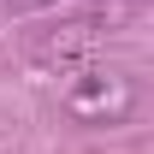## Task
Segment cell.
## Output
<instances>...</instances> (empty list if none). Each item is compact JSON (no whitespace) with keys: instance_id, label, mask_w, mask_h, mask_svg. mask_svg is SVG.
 Segmentation results:
<instances>
[{"instance_id":"obj_3","label":"cell","mask_w":154,"mask_h":154,"mask_svg":"<svg viewBox=\"0 0 154 154\" xmlns=\"http://www.w3.org/2000/svg\"><path fill=\"white\" fill-rule=\"evenodd\" d=\"M42 6H59V0H6V12H42Z\"/></svg>"},{"instance_id":"obj_1","label":"cell","mask_w":154,"mask_h":154,"mask_svg":"<svg viewBox=\"0 0 154 154\" xmlns=\"http://www.w3.org/2000/svg\"><path fill=\"white\" fill-rule=\"evenodd\" d=\"M59 107L77 125L107 131V125H125L136 113V83L119 65H71L65 71V89H59Z\"/></svg>"},{"instance_id":"obj_2","label":"cell","mask_w":154,"mask_h":154,"mask_svg":"<svg viewBox=\"0 0 154 154\" xmlns=\"http://www.w3.org/2000/svg\"><path fill=\"white\" fill-rule=\"evenodd\" d=\"M95 42H101V24H95V18H77V24H65V30L36 36V59H59V65H71V59L89 54Z\"/></svg>"}]
</instances>
